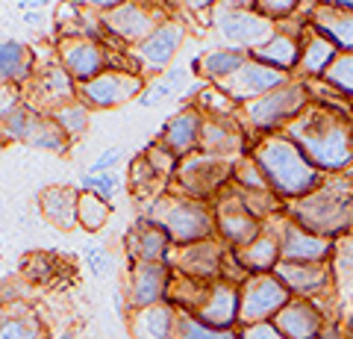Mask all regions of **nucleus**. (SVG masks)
<instances>
[{
  "instance_id": "1",
  "label": "nucleus",
  "mask_w": 353,
  "mask_h": 339,
  "mask_svg": "<svg viewBox=\"0 0 353 339\" xmlns=\"http://www.w3.org/2000/svg\"><path fill=\"white\" fill-rule=\"evenodd\" d=\"M283 133L321 174H341L353 168V109L312 101Z\"/></svg>"
},
{
  "instance_id": "2",
  "label": "nucleus",
  "mask_w": 353,
  "mask_h": 339,
  "mask_svg": "<svg viewBox=\"0 0 353 339\" xmlns=\"http://www.w3.org/2000/svg\"><path fill=\"white\" fill-rule=\"evenodd\" d=\"M250 159L268 180V189L283 201H297L309 195L327 174L318 171L306 154L285 133L259 136L250 145Z\"/></svg>"
},
{
  "instance_id": "3",
  "label": "nucleus",
  "mask_w": 353,
  "mask_h": 339,
  "mask_svg": "<svg viewBox=\"0 0 353 339\" xmlns=\"http://www.w3.org/2000/svg\"><path fill=\"white\" fill-rule=\"evenodd\" d=\"M289 218L327 239L353 233V168L327 174L309 195L289 204Z\"/></svg>"
},
{
  "instance_id": "4",
  "label": "nucleus",
  "mask_w": 353,
  "mask_h": 339,
  "mask_svg": "<svg viewBox=\"0 0 353 339\" xmlns=\"http://www.w3.org/2000/svg\"><path fill=\"white\" fill-rule=\"evenodd\" d=\"M145 215L157 227H162L165 236L180 248L215 236V210L206 206V201L185 198V195H180V192L153 198V204L148 206Z\"/></svg>"
},
{
  "instance_id": "5",
  "label": "nucleus",
  "mask_w": 353,
  "mask_h": 339,
  "mask_svg": "<svg viewBox=\"0 0 353 339\" xmlns=\"http://www.w3.org/2000/svg\"><path fill=\"white\" fill-rule=\"evenodd\" d=\"M309 104H312L309 83L289 77L274 92L262 95L259 101L245 104V109H241V113H245V127L250 133H256V139L271 136V133H283Z\"/></svg>"
},
{
  "instance_id": "6",
  "label": "nucleus",
  "mask_w": 353,
  "mask_h": 339,
  "mask_svg": "<svg viewBox=\"0 0 353 339\" xmlns=\"http://www.w3.org/2000/svg\"><path fill=\"white\" fill-rule=\"evenodd\" d=\"M233 166H236V159H224V157L194 151V154L176 162V171H174L176 192L185 195V198H194V201L212 198L215 192L227 189V186L233 183Z\"/></svg>"
},
{
  "instance_id": "7",
  "label": "nucleus",
  "mask_w": 353,
  "mask_h": 339,
  "mask_svg": "<svg viewBox=\"0 0 353 339\" xmlns=\"http://www.w3.org/2000/svg\"><path fill=\"white\" fill-rule=\"evenodd\" d=\"M171 15L159 3H153V0H130V3L112 9V12L97 15V24H101L106 36H112L118 41H124L127 48H132L139 41H145Z\"/></svg>"
},
{
  "instance_id": "8",
  "label": "nucleus",
  "mask_w": 353,
  "mask_h": 339,
  "mask_svg": "<svg viewBox=\"0 0 353 339\" xmlns=\"http://www.w3.org/2000/svg\"><path fill=\"white\" fill-rule=\"evenodd\" d=\"M212 27L227 41V48H239L248 53L265 45L277 32V24L262 18L256 9H230L224 3L212 12Z\"/></svg>"
},
{
  "instance_id": "9",
  "label": "nucleus",
  "mask_w": 353,
  "mask_h": 339,
  "mask_svg": "<svg viewBox=\"0 0 353 339\" xmlns=\"http://www.w3.org/2000/svg\"><path fill=\"white\" fill-rule=\"evenodd\" d=\"M145 77L139 71H124V68H106L97 74L94 80L77 86V97L88 109H115L124 106L132 97H141L145 92Z\"/></svg>"
},
{
  "instance_id": "10",
  "label": "nucleus",
  "mask_w": 353,
  "mask_h": 339,
  "mask_svg": "<svg viewBox=\"0 0 353 339\" xmlns=\"http://www.w3.org/2000/svg\"><path fill=\"white\" fill-rule=\"evenodd\" d=\"M292 301V292L283 287V280L274 275H250L239 289V319L245 325L271 322L285 304Z\"/></svg>"
},
{
  "instance_id": "11",
  "label": "nucleus",
  "mask_w": 353,
  "mask_h": 339,
  "mask_svg": "<svg viewBox=\"0 0 353 339\" xmlns=\"http://www.w3.org/2000/svg\"><path fill=\"white\" fill-rule=\"evenodd\" d=\"M185 41V24L180 18H168L150 32L145 41L127 48V57L136 59L139 74H165L171 68V62L176 57V50L183 48Z\"/></svg>"
},
{
  "instance_id": "12",
  "label": "nucleus",
  "mask_w": 353,
  "mask_h": 339,
  "mask_svg": "<svg viewBox=\"0 0 353 339\" xmlns=\"http://www.w3.org/2000/svg\"><path fill=\"white\" fill-rule=\"evenodd\" d=\"M57 53H59V65L71 74L77 86L94 80L97 74L112 68L109 50L101 45V39H94V36H65V39H59Z\"/></svg>"
},
{
  "instance_id": "13",
  "label": "nucleus",
  "mask_w": 353,
  "mask_h": 339,
  "mask_svg": "<svg viewBox=\"0 0 353 339\" xmlns=\"http://www.w3.org/2000/svg\"><path fill=\"white\" fill-rule=\"evenodd\" d=\"M215 233L221 236V242L236 248V251L250 245L253 239L262 233V222L241 204L233 183L227 186V192L221 195V201L215 206Z\"/></svg>"
},
{
  "instance_id": "14",
  "label": "nucleus",
  "mask_w": 353,
  "mask_h": 339,
  "mask_svg": "<svg viewBox=\"0 0 353 339\" xmlns=\"http://www.w3.org/2000/svg\"><path fill=\"white\" fill-rule=\"evenodd\" d=\"M274 233L280 239V262H330V257H333L336 239L306 231L289 215H283Z\"/></svg>"
},
{
  "instance_id": "15",
  "label": "nucleus",
  "mask_w": 353,
  "mask_h": 339,
  "mask_svg": "<svg viewBox=\"0 0 353 339\" xmlns=\"http://www.w3.org/2000/svg\"><path fill=\"white\" fill-rule=\"evenodd\" d=\"M289 80V74L283 71H274L268 65H262L256 59H248L241 68L233 74V77H227L224 83H218V89L224 92L233 104H250V101H259L262 95L274 92L277 86H283Z\"/></svg>"
},
{
  "instance_id": "16",
  "label": "nucleus",
  "mask_w": 353,
  "mask_h": 339,
  "mask_svg": "<svg viewBox=\"0 0 353 339\" xmlns=\"http://www.w3.org/2000/svg\"><path fill=\"white\" fill-rule=\"evenodd\" d=\"M77 101V83L59 62H50L32 74V89H30V106L36 113L50 115L57 106Z\"/></svg>"
},
{
  "instance_id": "17",
  "label": "nucleus",
  "mask_w": 353,
  "mask_h": 339,
  "mask_svg": "<svg viewBox=\"0 0 353 339\" xmlns=\"http://www.w3.org/2000/svg\"><path fill=\"white\" fill-rule=\"evenodd\" d=\"M274 275L283 280V287L292 295L306 301L318 298L333 287V266L330 262H280Z\"/></svg>"
},
{
  "instance_id": "18",
  "label": "nucleus",
  "mask_w": 353,
  "mask_h": 339,
  "mask_svg": "<svg viewBox=\"0 0 353 339\" xmlns=\"http://www.w3.org/2000/svg\"><path fill=\"white\" fill-rule=\"evenodd\" d=\"M203 124L206 115L197 106H183L176 115H171L162 127V139L159 145H165L176 159L201 151V136H203Z\"/></svg>"
},
{
  "instance_id": "19",
  "label": "nucleus",
  "mask_w": 353,
  "mask_h": 339,
  "mask_svg": "<svg viewBox=\"0 0 353 339\" xmlns=\"http://www.w3.org/2000/svg\"><path fill=\"white\" fill-rule=\"evenodd\" d=\"M194 313L203 325L218 327V331H230V325L239 319V289L230 280L209 283Z\"/></svg>"
},
{
  "instance_id": "20",
  "label": "nucleus",
  "mask_w": 353,
  "mask_h": 339,
  "mask_svg": "<svg viewBox=\"0 0 353 339\" xmlns=\"http://www.w3.org/2000/svg\"><path fill=\"white\" fill-rule=\"evenodd\" d=\"M271 322L285 339H318L324 331V313L306 298H292Z\"/></svg>"
},
{
  "instance_id": "21",
  "label": "nucleus",
  "mask_w": 353,
  "mask_h": 339,
  "mask_svg": "<svg viewBox=\"0 0 353 339\" xmlns=\"http://www.w3.org/2000/svg\"><path fill=\"white\" fill-rule=\"evenodd\" d=\"M224 242L218 239H203V242L185 245L176 257V269L192 280H212L221 269H224Z\"/></svg>"
},
{
  "instance_id": "22",
  "label": "nucleus",
  "mask_w": 353,
  "mask_h": 339,
  "mask_svg": "<svg viewBox=\"0 0 353 339\" xmlns=\"http://www.w3.org/2000/svg\"><path fill=\"white\" fill-rule=\"evenodd\" d=\"M168 289V269L165 262H132L130 269V304L132 307H153Z\"/></svg>"
},
{
  "instance_id": "23",
  "label": "nucleus",
  "mask_w": 353,
  "mask_h": 339,
  "mask_svg": "<svg viewBox=\"0 0 353 339\" xmlns=\"http://www.w3.org/2000/svg\"><path fill=\"white\" fill-rule=\"evenodd\" d=\"M250 59H256L262 65H268L274 71H283V74H292L297 71V59H301V32H292V30H283L277 24V32L259 45L256 50H250Z\"/></svg>"
},
{
  "instance_id": "24",
  "label": "nucleus",
  "mask_w": 353,
  "mask_h": 339,
  "mask_svg": "<svg viewBox=\"0 0 353 339\" xmlns=\"http://www.w3.org/2000/svg\"><path fill=\"white\" fill-rule=\"evenodd\" d=\"M339 57V48L327 41L321 32H315L309 24H303L301 32V59H297V74L306 80H321L327 68Z\"/></svg>"
},
{
  "instance_id": "25",
  "label": "nucleus",
  "mask_w": 353,
  "mask_h": 339,
  "mask_svg": "<svg viewBox=\"0 0 353 339\" xmlns=\"http://www.w3.org/2000/svg\"><path fill=\"white\" fill-rule=\"evenodd\" d=\"M168 245H171V239L148 215H141L132 224V231L127 233V254L132 257V262H165Z\"/></svg>"
},
{
  "instance_id": "26",
  "label": "nucleus",
  "mask_w": 353,
  "mask_h": 339,
  "mask_svg": "<svg viewBox=\"0 0 353 339\" xmlns=\"http://www.w3.org/2000/svg\"><path fill=\"white\" fill-rule=\"evenodd\" d=\"M306 24L315 32H321L327 41H333L339 53L353 50V12H341V9L327 6L318 0L306 18Z\"/></svg>"
},
{
  "instance_id": "27",
  "label": "nucleus",
  "mask_w": 353,
  "mask_h": 339,
  "mask_svg": "<svg viewBox=\"0 0 353 339\" xmlns=\"http://www.w3.org/2000/svg\"><path fill=\"white\" fill-rule=\"evenodd\" d=\"M201 151L212 157L233 159L236 154H248V145H245V136H241V127H236L233 118H206Z\"/></svg>"
},
{
  "instance_id": "28",
  "label": "nucleus",
  "mask_w": 353,
  "mask_h": 339,
  "mask_svg": "<svg viewBox=\"0 0 353 339\" xmlns=\"http://www.w3.org/2000/svg\"><path fill=\"white\" fill-rule=\"evenodd\" d=\"M77 204H80V189H74V186H48L39 195L41 215L59 231L77 227Z\"/></svg>"
},
{
  "instance_id": "29",
  "label": "nucleus",
  "mask_w": 353,
  "mask_h": 339,
  "mask_svg": "<svg viewBox=\"0 0 353 339\" xmlns=\"http://www.w3.org/2000/svg\"><path fill=\"white\" fill-rule=\"evenodd\" d=\"M233 257L239 262V269L250 271V275H271L280 266V239L277 233L262 231L250 245L233 251Z\"/></svg>"
},
{
  "instance_id": "30",
  "label": "nucleus",
  "mask_w": 353,
  "mask_h": 339,
  "mask_svg": "<svg viewBox=\"0 0 353 339\" xmlns=\"http://www.w3.org/2000/svg\"><path fill=\"white\" fill-rule=\"evenodd\" d=\"M36 74V53L24 41H0V86H24Z\"/></svg>"
},
{
  "instance_id": "31",
  "label": "nucleus",
  "mask_w": 353,
  "mask_h": 339,
  "mask_svg": "<svg viewBox=\"0 0 353 339\" xmlns=\"http://www.w3.org/2000/svg\"><path fill=\"white\" fill-rule=\"evenodd\" d=\"M248 59H250L248 50H239V48H215V50H206L203 57H197L192 65H194V71H201L206 80H212L218 86V83H224L227 77H233V74Z\"/></svg>"
},
{
  "instance_id": "32",
  "label": "nucleus",
  "mask_w": 353,
  "mask_h": 339,
  "mask_svg": "<svg viewBox=\"0 0 353 339\" xmlns=\"http://www.w3.org/2000/svg\"><path fill=\"white\" fill-rule=\"evenodd\" d=\"M24 145L36 148V151H44V154H68L71 139L50 115L39 113L36 122H32V127H30V136H27Z\"/></svg>"
},
{
  "instance_id": "33",
  "label": "nucleus",
  "mask_w": 353,
  "mask_h": 339,
  "mask_svg": "<svg viewBox=\"0 0 353 339\" xmlns=\"http://www.w3.org/2000/svg\"><path fill=\"white\" fill-rule=\"evenodd\" d=\"M174 310L165 304H153V307H141L132 319V333L136 339H168L174 333Z\"/></svg>"
},
{
  "instance_id": "34",
  "label": "nucleus",
  "mask_w": 353,
  "mask_h": 339,
  "mask_svg": "<svg viewBox=\"0 0 353 339\" xmlns=\"http://www.w3.org/2000/svg\"><path fill=\"white\" fill-rule=\"evenodd\" d=\"M36 109L27 101L24 104H12L0 113V145H12V142H27L30 127L36 122Z\"/></svg>"
},
{
  "instance_id": "35",
  "label": "nucleus",
  "mask_w": 353,
  "mask_h": 339,
  "mask_svg": "<svg viewBox=\"0 0 353 339\" xmlns=\"http://www.w3.org/2000/svg\"><path fill=\"white\" fill-rule=\"evenodd\" d=\"M50 118L65 130V133H68L71 142H77V139H80L85 130H88V122H92V109H88V106L80 101V97H77V101H71V104L57 106V109L50 113Z\"/></svg>"
},
{
  "instance_id": "36",
  "label": "nucleus",
  "mask_w": 353,
  "mask_h": 339,
  "mask_svg": "<svg viewBox=\"0 0 353 339\" xmlns=\"http://www.w3.org/2000/svg\"><path fill=\"white\" fill-rule=\"evenodd\" d=\"M109 213H112V206H109V201H103L101 195L80 192V204H77V224H80L83 231L97 233L106 224Z\"/></svg>"
},
{
  "instance_id": "37",
  "label": "nucleus",
  "mask_w": 353,
  "mask_h": 339,
  "mask_svg": "<svg viewBox=\"0 0 353 339\" xmlns=\"http://www.w3.org/2000/svg\"><path fill=\"white\" fill-rule=\"evenodd\" d=\"M174 339H239L233 331H218V327L203 325L192 313H176L174 316Z\"/></svg>"
},
{
  "instance_id": "38",
  "label": "nucleus",
  "mask_w": 353,
  "mask_h": 339,
  "mask_svg": "<svg viewBox=\"0 0 353 339\" xmlns=\"http://www.w3.org/2000/svg\"><path fill=\"white\" fill-rule=\"evenodd\" d=\"M321 80H324L336 95H341L345 101L353 104V50L339 53Z\"/></svg>"
},
{
  "instance_id": "39",
  "label": "nucleus",
  "mask_w": 353,
  "mask_h": 339,
  "mask_svg": "<svg viewBox=\"0 0 353 339\" xmlns=\"http://www.w3.org/2000/svg\"><path fill=\"white\" fill-rule=\"evenodd\" d=\"M185 80V68H168L165 74H159L157 80H150L145 86V92H141L139 104L141 106H159L162 101H168V97L176 92V86Z\"/></svg>"
},
{
  "instance_id": "40",
  "label": "nucleus",
  "mask_w": 353,
  "mask_h": 339,
  "mask_svg": "<svg viewBox=\"0 0 353 339\" xmlns=\"http://www.w3.org/2000/svg\"><path fill=\"white\" fill-rule=\"evenodd\" d=\"M330 266H333V278L339 280V287L353 295V233L336 239Z\"/></svg>"
},
{
  "instance_id": "41",
  "label": "nucleus",
  "mask_w": 353,
  "mask_h": 339,
  "mask_svg": "<svg viewBox=\"0 0 353 339\" xmlns=\"http://www.w3.org/2000/svg\"><path fill=\"white\" fill-rule=\"evenodd\" d=\"M233 183L239 189H248V192H271L268 189V180H265V174L259 171V166L250 159V154L239 157L236 166H233Z\"/></svg>"
},
{
  "instance_id": "42",
  "label": "nucleus",
  "mask_w": 353,
  "mask_h": 339,
  "mask_svg": "<svg viewBox=\"0 0 353 339\" xmlns=\"http://www.w3.org/2000/svg\"><path fill=\"white\" fill-rule=\"evenodd\" d=\"M80 192H94V195H101L103 201H112L115 195L121 192V177H118L115 171H106V174H83Z\"/></svg>"
},
{
  "instance_id": "43",
  "label": "nucleus",
  "mask_w": 353,
  "mask_h": 339,
  "mask_svg": "<svg viewBox=\"0 0 353 339\" xmlns=\"http://www.w3.org/2000/svg\"><path fill=\"white\" fill-rule=\"evenodd\" d=\"M157 183H162V177L153 171V166L145 157H139L136 162H132V168H130V189L132 192L145 198V195H150L153 189H157Z\"/></svg>"
},
{
  "instance_id": "44",
  "label": "nucleus",
  "mask_w": 353,
  "mask_h": 339,
  "mask_svg": "<svg viewBox=\"0 0 353 339\" xmlns=\"http://www.w3.org/2000/svg\"><path fill=\"white\" fill-rule=\"evenodd\" d=\"M0 339H41V325L30 316H18V319H6L0 325Z\"/></svg>"
},
{
  "instance_id": "45",
  "label": "nucleus",
  "mask_w": 353,
  "mask_h": 339,
  "mask_svg": "<svg viewBox=\"0 0 353 339\" xmlns=\"http://www.w3.org/2000/svg\"><path fill=\"white\" fill-rule=\"evenodd\" d=\"M297 9H301V0H256V12L262 18L274 21V24L289 21Z\"/></svg>"
},
{
  "instance_id": "46",
  "label": "nucleus",
  "mask_w": 353,
  "mask_h": 339,
  "mask_svg": "<svg viewBox=\"0 0 353 339\" xmlns=\"http://www.w3.org/2000/svg\"><path fill=\"white\" fill-rule=\"evenodd\" d=\"M83 260H85V266L94 271L97 278H103L109 269H112V257H109V251L101 248V245H88L83 251Z\"/></svg>"
},
{
  "instance_id": "47",
  "label": "nucleus",
  "mask_w": 353,
  "mask_h": 339,
  "mask_svg": "<svg viewBox=\"0 0 353 339\" xmlns=\"http://www.w3.org/2000/svg\"><path fill=\"white\" fill-rule=\"evenodd\" d=\"M121 159H124V148L112 145V148H106L103 154L92 162V168H88L85 174H106V171H115V166H118Z\"/></svg>"
},
{
  "instance_id": "48",
  "label": "nucleus",
  "mask_w": 353,
  "mask_h": 339,
  "mask_svg": "<svg viewBox=\"0 0 353 339\" xmlns=\"http://www.w3.org/2000/svg\"><path fill=\"white\" fill-rule=\"evenodd\" d=\"M239 339H285V336L277 331L274 322H256V325H248Z\"/></svg>"
},
{
  "instance_id": "49",
  "label": "nucleus",
  "mask_w": 353,
  "mask_h": 339,
  "mask_svg": "<svg viewBox=\"0 0 353 339\" xmlns=\"http://www.w3.org/2000/svg\"><path fill=\"white\" fill-rule=\"evenodd\" d=\"M74 6H80V9H92V12H112V9H118V6H124V3H130V0H71Z\"/></svg>"
},
{
  "instance_id": "50",
  "label": "nucleus",
  "mask_w": 353,
  "mask_h": 339,
  "mask_svg": "<svg viewBox=\"0 0 353 339\" xmlns=\"http://www.w3.org/2000/svg\"><path fill=\"white\" fill-rule=\"evenodd\" d=\"M180 3L189 9V12H194V15H203V12H215L224 0H180Z\"/></svg>"
},
{
  "instance_id": "51",
  "label": "nucleus",
  "mask_w": 353,
  "mask_h": 339,
  "mask_svg": "<svg viewBox=\"0 0 353 339\" xmlns=\"http://www.w3.org/2000/svg\"><path fill=\"white\" fill-rule=\"evenodd\" d=\"M48 3H50V0H21L18 6L24 9V12H39V9H41V6H48Z\"/></svg>"
},
{
  "instance_id": "52",
  "label": "nucleus",
  "mask_w": 353,
  "mask_h": 339,
  "mask_svg": "<svg viewBox=\"0 0 353 339\" xmlns=\"http://www.w3.org/2000/svg\"><path fill=\"white\" fill-rule=\"evenodd\" d=\"M224 6H230V9H256V0H224Z\"/></svg>"
},
{
  "instance_id": "53",
  "label": "nucleus",
  "mask_w": 353,
  "mask_h": 339,
  "mask_svg": "<svg viewBox=\"0 0 353 339\" xmlns=\"http://www.w3.org/2000/svg\"><path fill=\"white\" fill-rule=\"evenodd\" d=\"M321 3L336 6V9H341V12H353V0H321Z\"/></svg>"
},
{
  "instance_id": "54",
  "label": "nucleus",
  "mask_w": 353,
  "mask_h": 339,
  "mask_svg": "<svg viewBox=\"0 0 353 339\" xmlns=\"http://www.w3.org/2000/svg\"><path fill=\"white\" fill-rule=\"evenodd\" d=\"M318 339H347V336L341 333L339 327H324V331H321V336H318Z\"/></svg>"
},
{
  "instance_id": "55",
  "label": "nucleus",
  "mask_w": 353,
  "mask_h": 339,
  "mask_svg": "<svg viewBox=\"0 0 353 339\" xmlns=\"http://www.w3.org/2000/svg\"><path fill=\"white\" fill-rule=\"evenodd\" d=\"M24 21H27V24H39L41 15L39 12H24Z\"/></svg>"
},
{
  "instance_id": "56",
  "label": "nucleus",
  "mask_w": 353,
  "mask_h": 339,
  "mask_svg": "<svg viewBox=\"0 0 353 339\" xmlns=\"http://www.w3.org/2000/svg\"><path fill=\"white\" fill-rule=\"evenodd\" d=\"M62 339H74V333H65V336H62Z\"/></svg>"
}]
</instances>
